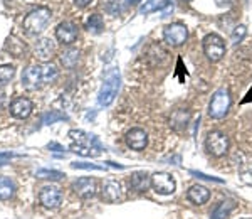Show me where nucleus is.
Returning <instances> with one entry per match:
<instances>
[{
	"mask_svg": "<svg viewBox=\"0 0 252 219\" xmlns=\"http://www.w3.org/2000/svg\"><path fill=\"white\" fill-rule=\"evenodd\" d=\"M56 78H58V70L52 64L29 66L22 71V84L29 90H35L40 84L52 83Z\"/></svg>",
	"mask_w": 252,
	"mask_h": 219,
	"instance_id": "nucleus-1",
	"label": "nucleus"
},
{
	"mask_svg": "<svg viewBox=\"0 0 252 219\" xmlns=\"http://www.w3.org/2000/svg\"><path fill=\"white\" fill-rule=\"evenodd\" d=\"M69 137L72 140L71 150L79 155L84 157H93V155H99L101 153V144L97 140L96 135H89V133L83 132V130H71Z\"/></svg>",
	"mask_w": 252,
	"mask_h": 219,
	"instance_id": "nucleus-2",
	"label": "nucleus"
},
{
	"mask_svg": "<svg viewBox=\"0 0 252 219\" xmlns=\"http://www.w3.org/2000/svg\"><path fill=\"white\" fill-rule=\"evenodd\" d=\"M120 84H121L120 71H118L116 68H111V70L106 73V76H104L103 84H101L99 95H97V103H99L101 107H109L116 98Z\"/></svg>",
	"mask_w": 252,
	"mask_h": 219,
	"instance_id": "nucleus-3",
	"label": "nucleus"
},
{
	"mask_svg": "<svg viewBox=\"0 0 252 219\" xmlns=\"http://www.w3.org/2000/svg\"><path fill=\"white\" fill-rule=\"evenodd\" d=\"M51 15L52 14L47 7H37V9L29 12L27 17L24 19V29H26L27 34H31V36L40 34V32L46 29L49 20H51Z\"/></svg>",
	"mask_w": 252,
	"mask_h": 219,
	"instance_id": "nucleus-4",
	"label": "nucleus"
},
{
	"mask_svg": "<svg viewBox=\"0 0 252 219\" xmlns=\"http://www.w3.org/2000/svg\"><path fill=\"white\" fill-rule=\"evenodd\" d=\"M229 110H230V93L225 88H220V90L214 93L212 100H210L209 115L214 120H220L229 113Z\"/></svg>",
	"mask_w": 252,
	"mask_h": 219,
	"instance_id": "nucleus-5",
	"label": "nucleus"
},
{
	"mask_svg": "<svg viewBox=\"0 0 252 219\" xmlns=\"http://www.w3.org/2000/svg\"><path fill=\"white\" fill-rule=\"evenodd\" d=\"M202 46H204L207 59L212 61V63H219L225 56V42L219 34H214V32L207 34L202 40Z\"/></svg>",
	"mask_w": 252,
	"mask_h": 219,
	"instance_id": "nucleus-6",
	"label": "nucleus"
},
{
	"mask_svg": "<svg viewBox=\"0 0 252 219\" xmlns=\"http://www.w3.org/2000/svg\"><path fill=\"white\" fill-rule=\"evenodd\" d=\"M229 137L223 132H219V130H214L207 135L205 139V150L214 157H223L229 150Z\"/></svg>",
	"mask_w": 252,
	"mask_h": 219,
	"instance_id": "nucleus-7",
	"label": "nucleus"
},
{
	"mask_svg": "<svg viewBox=\"0 0 252 219\" xmlns=\"http://www.w3.org/2000/svg\"><path fill=\"white\" fill-rule=\"evenodd\" d=\"M187 37H189V29H187V26L182 22L168 24L163 29L165 42L172 47H178V46H182V44H185Z\"/></svg>",
	"mask_w": 252,
	"mask_h": 219,
	"instance_id": "nucleus-8",
	"label": "nucleus"
},
{
	"mask_svg": "<svg viewBox=\"0 0 252 219\" xmlns=\"http://www.w3.org/2000/svg\"><path fill=\"white\" fill-rule=\"evenodd\" d=\"M150 179H152V189L155 190L157 194H160V196H170V194L175 192L177 184H175V179H173L172 174L155 172Z\"/></svg>",
	"mask_w": 252,
	"mask_h": 219,
	"instance_id": "nucleus-9",
	"label": "nucleus"
},
{
	"mask_svg": "<svg viewBox=\"0 0 252 219\" xmlns=\"http://www.w3.org/2000/svg\"><path fill=\"white\" fill-rule=\"evenodd\" d=\"M39 201L44 208L56 209L63 204V192L58 187H52V185H46V187L40 189L39 192Z\"/></svg>",
	"mask_w": 252,
	"mask_h": 219,
	"instance_id": "nucleus-10",
	"label": "nucleus"
},
{
	"mask_svg": "<svg viewBox=\"0 0 252 219\" xmlns=\"http://www.w3.org/2000/svg\"><path fill=\"white\" fill-rule=\"evenodd\" d=\"M56 39L59 42L66 44V46H71L72 42H76L78 39V26L71 20H64L61 22L58 27H56Z\"/></svg>",
	"mask_w": 252,
	"mask_h": 219,
	"instance_id": "nucleus-11",
	"label": "nucleus"
},
{
	"mask_svg": "<svg viewBox=\"0 0 252 219\" xmlns=\"http://www.w3.org/2000/svg\"><path fill=\"white\" fill-rule=\"evenodd\" d=\"M125 140H126V145L131 150L141 152V150H145V147L148 145V133H146L143 128H131L126 132Z\"/></svg>",
	"mask_w": 252,
	"mask_h": 219,
	"instance_id": "nucleus-12",
	"label": "nucleus"
},
{
	"mask_svg": "<svg viewBox=\"0 0 252 219\" xmlns=\"http://www.w3.org/2000/svg\"><path fill=\"white\" fill-rule=\"evenodd\" d=\"M72 189L81 199H93L97 192V182L91 177H81L72 184Z\"/></svg>",
	"mask_w": 252,
	"mask_h": 219,
	"instance_id": "nucleus-13",
	"label": "nucleus"
},
{
	"mask_svg": "<svg viewBox=\"0 0 252 219\" xmlns=\"http://www.w3.org/2000/svg\"><path fill=\"white\" fill-rule=\"evenodd\" d=\"M10 115L15 116V118H27V116L32 113V101L27 98H17L12 101V105L9 107Z\"/></svg>",
	"mask_w": 252,
	"mask_h": 219,
	"instance_id": "nucleus-14",
	"label": "nucleus"
},
{
	"mask_svg": "<svg viewBox=\"0 0 252 219\" xmlns=\"http://www.w3.org/2000/svg\"><path fill=\"white\" fill-rule=\"evenodd\" d=\"M54 52H56V44L52 39L44 37V39H39L37 44H35V56H37L40 61H44V63L51 59Z\"/></svg>",
	"mask_w": 252,
	"mask_h": 219,
	"instance_id": "nucleus-15",
	"label": "nucleus"
},
{
	"mask_svg": "<svg viewBox=\"0 0 252 219\" xmlns=\"http://www.w3.org/2000/svg\"><path fill=\"white\" fill-rule=\"evenodd\" d=\"M101 197L106 202H116L121 197V187L116 181H104L101 185Z\"/></svg>",
	"mask_w": 252,
	"mask_h": 219,
	"instance_id": "nucleus-16",
	"label": "nucleus"
},
{
	"mask_svg": "<svg viewBox=\"0 0 252 219\" xmlns=\"http://www.w3.org/2000/svg\"><path fill=\"white\" fill-rule=\"evenodd\" d=\"M148 187H152V179L146 172H135L129 177V189L135 192H145Z\"/></svg>",
	"mask_w": 252,
	"mask_h": 219,
	"instance_id": "nucleus-17",
	"label": "nucleus"
},
{
	"mask_svg": "<svg viewBox=\"0 0 252 219\" xmlns=\"http://www.w3.org/2000/svg\"><path fill=\"white\" fill-rule=\"evenodd\" d=\"M187 197H189L190 201L193 202V204L197 206H202L205 204L207 201L210 199V190L204 187V185H192V187L189 189V192H187Z\"/></svg>",
	"mask_w": 252,
	"mask_h": 219,
	"instance_id": "nucleus-18",
	"label": "nucleus"
},
{
	"mask_svg": "<svg viewBox=\"0 0 252 219\" xmlns=\"http://www.w3.org/2000/svg\"><path fill=\"white\" fill-rule=\"evenodd\" d=\"M15 194V182L9 177H0V199L7 201Z\"/></svg>",
	"mask_w": 252,
	"mask_h": 219,
	"instance_id": "nucleus-19",
	"label": "nucleus"
},
{
	"mask_svg": "<svg viewBox=\"0 0 252 219\" xmlns=\"http://www.w3.org/2000/svg\"><path fill=\"white\" fill-rule=\"evenodd\" d=\"M86 29L93 34H101L104 29V20L99 14H93L89 15V19L86 20Z\"/></svg>",
	"mask_w": 252,
	"mask_h": 219,
	"instance_id": "nucleus-20",
	"label": "nucleus"
},
{
	"mask_svg": "<svg viewBox=\"0 0 252 219\" xmlns=\"http://www.w3.org/2000/svg\"><path fill=\"white\" fill-rule=\"evenodd\" d=\"M235 208V204L232 201H225V202H220L219 208L214 211L212 214V219H229V214L230 211Z\"/></svg>",
	"mask_w": 252,
	"mask_h": 219,
	"instance_id": "nucleus-21",
	"label": "nucleus"
},
{
	"mask_svg": "<svg viewBox=\"0 0 252 219\" xmlns=\"http://www.w3.org/2000/svg\"><path fill=\"white\" fill-rule=\"evenodd\" d=\"M61 59H63V64L64 66H67V68H72L76 63H78V59H79V51L78 49H66L63 52V56H61Z\"/></svg>",
	"mask_w": 252,
	"mask_h": 219,
	"instance_id": "nucleus-22",
	"label": "nucleus"
},
{
	"mask_svg": "<svg viewBox=\"0 0 252 219\" xmlns=\"http://www.w3.org/2000/svg\"><path fill=\"white\" fill-rule=\"evenodd\" d=\"M35 177L37 179H49V181H61L64 177L63 172L59 170H49V169H40L35 172Z\"/></svg>",
	"mask_w": 252,
	"mask_h": 219,
	"instance_id": "nucleus-23",
	"label": "nucleus"
},
{
	"mask_svg": "<svg viewBox=\"0 0 252 219\" xmlns=\"http://www.w3.org/2000/svg\"><path fill=\"white\" fill-rule=\"evenodd\" d=\"M14 76H15V68L14 66H9V64L0 66V88L5 86L9 81H12Z\"/></svg>",
	"mask_w": 252,
	"mask_h": 219,
	"instance_id": "nucleus-24",
	"label": "nucleus"
},
{
	"mask_svg": "<svg viewBox=\"0 0 252 219\" xmlns=\"http://www.w3.org/2000/svg\"><path fill=\"white\" fill-rule=\"evenodd\" d=\"M59 120H67V116L64 115V113H59V111H49L42 116V121L46 125L56 123V121H59Z\"/></svg>",
	"mask_w": 252,
	"mask_h": 219,
	"instance_id": "nucleus-25",
	"label": "nucleus"
},
{
	"mask_svg": "<svg viewBox=\"0 0 252 219\" xmlns=\"http://www.w3.org/2000/svg\"><path fill=\"white\" fill-rule=\"evenodd\" d=\"M160 5H161L160 0H146L143 5L140 7V14L146 15V14H150V12H153V10H158V9H160Z\"/></svg>",
	"mask_w": 252,
	"mask_h": 219,
	"instance_id": "nucleus-26",
	"label": "nucleus"
},
{
	"mask_svg": "<svg viewBox=\"0 0 252 219\" xmlns=\"http://www.w3.org/2000/svg\"><path fill=\"white\" fill-rule=\"evenodd\" d=\"M246 34H247V27L246 26H237L232 32V42L239 44L244 37H246Z\"/></svg>",
	"mask_w": 252,
	"mask_h": 219,
	"instance_id": "nucleus-27",
	"label": "nucleus"
},
{
	"mask_svg": "<svg viewBox=\"0 0 252 219\" xmlns=\"http://www.w3.org/2000/svg\"><path fill=\"white\" fill-rule=\"evenodd\" d=\"M72 169H84V170H104V165L86 164V162H72Z\"/></svg>",
	"mask_w": 252,
	"mask_h": 219,
	"instance_id": "nucleus-28",
	"label": "nucleus"
},
{
	"mask_svg": "<svg viewBox=\"0 0 252 219\" xmlns=\"http://www.w3.org/2000/svg\"><path fill=\"white\" fill-rule=\"evenodd\" d=\"M190 174L195 177H198V179H204V181H214V182H219V184H222V179H219V177H212V176H207V174H202V172H197V170H190Z\"/></svg>",
	"mask_w": 252,
	"mask_h": 219,
	"instance_id": "nucleus-29",
	"label": "nucleus"
},
{
	"mask_svg": "<svg viewBox=\"0 0 252 219\" xmlns=\"http://www.w3.org/2000/svg\"><path fill=\"white\" fill-rule=\"evenodd\" d=\"M14 153H10V152H2L0 153V167H2V165H5V164H9V162L14 159Z\"/></svg>",
	"mask_w": 252,
	"mask_h": 219,
	"instance_id": "nucleus-30",
	"label": "nucleus"
},
{
	"mask_svg": "<svg viewBox=\"0 0 252 219\" xmlns=\"http://www.w3.org/2000/svg\"><path fill=\"white\" fill-rule=\"evenodd\" d=\"M49 150H52V152H64V147L52 142V144H49Z\"/></svg>",
	"mask_w": 252,
	"mask_h": 219,
	"instance_id": "nucleus-31",
	"label": "nucleus"
},
{
	"mask_svg": "<svg viewBox=\"0 0 252 219\" xmlns=\"http://www.w3.org/2000/svg\"><path fill=\"white\" fill-rule=\"evenodd\" d=\"M91 2H93V0H74V3H76V5H78V7H81V9H84V7H88Z\"/></svg>",
	"mask_w": 252,
	"mask_h": 219,
	"instance_id": "nucleus-32",
	"label": "nucleus"
},
{
	"mask_svg": "<svg viewBox=\"0 0 252 219\" xmlns=\"http://www.w3.org/2000/svg\"><path fill=\"white\" fill-rule=\"evenodd\" d=\"M125 2L128 3V5H135V3H138L140 0H125Z\"/></svg>",
	"mask_w": 252,
	"mask_h": 219,
	"instance_id": "nucleus-33",
	"label": "nucleus"
},
{
	"mask_svg": "<svg viewBox=\"0 0 252 219\" xmlns=\"http://www.w3.org/2000/svg\"><path fill=\"white\" fill-rule=\"evenodd\" d=\"M185 2H190V0H185Z\"/></svg>",
	"mask_w": 252,
	"mask_h": 219,
	"instance_id": "nucleus-34",
	"label": "nucleus"
}]
</instances>
